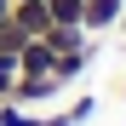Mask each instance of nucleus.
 <instances>
[{
	"label": "nucleus",
	"mask_w": 126,
	"mask_h": 126,
	"mask_svg": "<svg viewBox=\"0 0 126 126\" xmlns=\"http://www.w3.org/2000/svg\"><path fill=\"white\" fill-rule=\"evenodd\" d=\"M57 92H63V80H57V75H17V86H12V97H6V103L34 109V103H52Z\"/></svg>",
	"instance_id": "f257e3e1"
},
{
	"label": "nucleus",
	"mask_w": 126,
	"mask_h": 126,
	"mask_svg": "<svg viewBox=\"0 0 126 126\" xmlns=\"http://www.w3.org/2000/svg\"><path fill=\"white\" fill-rule=\"evenodd\" d=\"M12 23L23 29L29 40H40L52 29V12H46V0H12Z\"/></svg>",
	"instance_id": "f03ea898"
},
{
	"label": "nucleus",
	"mask_w": 126,
	"mask_h": 126,
	"mask_svg": "<svg viewBox=\"0 0 126 126\" xmlns=\"http://www.w3.org/2000/svg\"><path fill=\"white\" fill-rule=\"evenodd\" d=\"M120 12H126V0H86L80 29H86V34H103V29H115V23H120Z\"/></svg>",
	"instance_id": "7ed1b4c3"
},
{
	"label": "nucleus",
	"mask_w": 126,
	"mask_h": 126,
	"mask_svg": "<svg viewBox=\"0 0 126 126\" xmlns=\"http://www.w3.org/2000/svg\"><path fill=\"white\" fill-rule=\"evenodd\" d=\"M52 69H57V52L46 40H29V46L17 52V75H52Z\"/></svg>",
	"instance_id": "20e7f679"
},
{
	"label": "nucleus",
	"mask_w": 126,
	"mask_h": 126,
	"mask_svg": "<svg viewBox=\"0 0 126 126\" xmlns=\"http://www.w3.org/2000/svg\"><path fill=\"white\" fill-rule=\"evenodd\" d=\"M86 63H92V40H86L80 52H57V69H52V75L69 86V80H80V75H86Z\"/></svg>",
	"instance_id": "39448f33"
},
{
	"label": "nucleus",
	"mask_w": 126,
	"mask_h": 126,
	"mask_svg": "<svg viewBox=\"0 0 126 126\" xmlns=\"http://www.w3.org/2000/svg\"><path fill=\"white\" fill-rule=\"evenodd\" d=\"M52 23H80V12H86V0H46Z\"/></svg>",
	"instance_id": "423d86ee"
},
{
	"label": "nucleus",
	"mask_w": 126,
	"mask_h": 126,
	"mask_svg": "<svg viewBox=\"0 0 126 126\" xmlns=\"http://www.w3.org/2000/svg\"><path fill=\"white\" fill-rule=\"evenodd\" d=\"M23 46H29V34H23V29H17L12 17H6V23H0V52H12V57H17Z\"/></svg>",
	"instance_id": "0eeeda50"
},
{
	"label": "nucleus",
	"mask_w": 126,
	"mask_h": 126,
	"mask_svg": "<svg viewBox=\"0 0 126 126\" xmlns=\"http://www.w3.org/2000/svg\"><path fill=\"white\" fill-rule=\"evenodd\" d=\"M12 86H17V57H12V52H0V103L12 97Z\"/></svg>",
	"instance_id": "6e6552de"
},
{
	"label": "nucleus",
	"mask_w": 126,
	"mask_h": 126,
	"mask_svg": "<svg viewBox=\"0 0 126 126\" xmlns=\"http://www.w3.org/2000/svg\"><path fill=\"white\" fill-rule=\"evenodd\" d=\"M92 109H97V103H92V97H80V103H69V109H63V115H69V126H75V120H86Z\"/></svg>",
	"instance_id": "1a4fd4ad"
},
{
	"label": "nucleus",
	"mask_w": 126,
	"mask_h": 126,
	"mask_svg": "<svg viewBox=\"0 0 126 126\" xmlns=\"http://www.w3.org/2000/svg\"><path fill=\"white\" fill-rule=\"evenodd\" d=\"M6 17H12V0H0V23H6Z\"/></svg>",
	"instance_id": "9d476101"
},
{
	"label": "nucleus",
	"mask_w": 126,
	"mask_h": 126,
	"mask_svg": "<svg viewBox=\"0 0 126 126\" xmlns=\"http://www.w3.org/2000/svg\"><path fill=\"white\" fill-rule=\"evenodd\" d=\"M115 29H126V12H120V23H115Z\"/></svg>",
	"instance_id": "9b49d317"
},
{
	"label": "nucleus",
	"mask_w": 126,
	"mask_h": 126,
	"mask_svg": "<svg viewBox=\"0 0 126 126\" xmlns=\"http://www.w3.org/2000/svg\"><path fill=\"white\" fill-rule=\"evenodd\" d=\"M120 97H126V86H120Z\"/></svg>",
	"instance_id": "f8f14e48"
}]
</instances>
